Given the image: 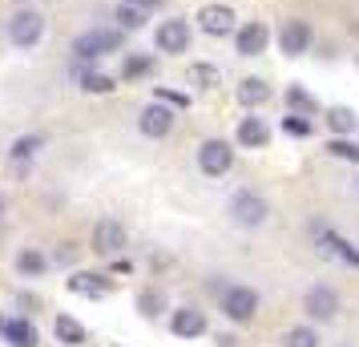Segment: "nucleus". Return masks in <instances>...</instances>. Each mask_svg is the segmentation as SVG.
<instances>
[{
	"instance_id": "obj_1",
	"label": "nucleus",
	"mask_w": 359,
	"mask_h": 347,
	"mask_svg": "<svg viewBox=\"0 0 359 347\" xmlns=\"http://www.w3.org/2000/svg\"><path fill=\"white\" fill-rule=\"evenodd\" d=\"M41 36H45V17H41L36 8H17V13L8 17V41H13L17 49H36Z\"/></svg>"
},
{
	"instance_id": "obj_2",
	"label": "nucleus",
	"mask_w": 359,
	"mask_h": 347,
	"mask_svg": "<svg viewBox=\"0 0 359 347\" xmlns=\"http://www.w3.org/2000/svg\"><path fill=\"white\" fill-rule=\"evenodd\" d=\"M121 49V33L117 29H85L77 41H73V57L77 61H97L105 53H117Z\"/></svg>"
},
{
	"instance_id": "obj_3",
	"label": "nucleus",
	"mask_w": 359,
	"mask_h": 347,
	"mask_svg": "<svg viewBox=\"0 0 359 347\" xmlns=\"http://www.w3.org/2000/svg\"><path fill=\"white\" fill-rule=\"evenodd\" d=\"M266 215H271V206H266V198L262 194H255V190H238L234 198H230V218L238 222V226H262L266 222Z\"/></svg>"
},
{
	"instance_id": "obj_4",
	"label": "nucleus",
	"mask_w": 359,
	"mask_h": 347,
	"mask_svg": "<svg viewBox=\"0 0 359 347\" xmlns=\"http://www.w3.org/2000/svg\"><path fill=\"white\" fill-rule=\"evenodd\" d=\"M230 165H234V149H230V142L210 137V142L198 146V170H202L206 178H222Z\"/></svg>"
},
{
	"instance_id": "obj_5",
	"label": "nucleus",
	"mask_w": 359,
	"mask_h": 347,
	"mask_svg": "<svg viewBox=\"0 0 359 347\" xmlns=\"http://www.w3.org/2000/svg\"><path fill=\"white\" fill-rule=\"evenodd\" d=\"M137 130L146 133V137H154V142L170 137V130H174V105H165V101L154 97L142 109V117H137Z\"/></svg>"
},
{
	"instance_id": "obj_6",
	"label": "nucleus",
	"mask_w": 359,
	"mask_h": 347,
	"mask_svg": "<svg viewBox=\"0 0 359 347\" xmlns=\"http://www.w3.org/2000/svg\"><path fill=\"white\" fill-rule=\"evenodd\" d=\"M222 311L234 323H250L255 311H259V291H250V287H226L222 291Z\"/></svg>"
},
{
	"instance_id": "obj_7",
	"label": "nucleus",
	"mask_w": 359,
	"mask_h": 347,
	"mask_svg": "<svg viewBox=\"0 0 359 347\" xmlns=\"http://www.w3.org/2000/svg\"><path fill=\"white\" fill-rule=\"evenodd\" d=\"M154 45H158V53H170V57H178V53L190 49V25L178 17H170L158 25V33H154Z\"/></svg>"
},
{
	"instance_id": "obj_8",
	"label": "nucleus",
	"mask_w": 359,
	"mask_h": 347,
	"mask_svg": "<svg viewBox=\"0 0 359 347\" xmlns=\"http://www.w3.org/2000/svg\"><path fill=\"white\" fill-rule=\"evenodd\" d=\"M126 243H130V234H126V226L117 222V218H101L97 226H93V250L97 254H121L126 250Z\"/></svg>"
},
{
	"instance_id": "obj_9",
	"label": "nucleus",
	"mask_w": 359,
	"mask_h": 347,
	"mask_svg": "<svg viewBox=\"0 0 359 347\" xmlns=\"http://www.w3.org/2000/svg\"><path fill=\"white\" fill-rule=\"evenodd\" d=\"M303 311H307L311 319H323L327 323V319L339 315V295H335L331 287H323V283H315L307 295H303Z\"/></svg>"
},
{
	"instance_id": "obj_10",
	"label": "nucleus",
	"mask_w": 359,
	"mask_h": 347,
	"mask_svg": "<svg viewBox=\"0 0 359 347\" xmlns=\"http://www.w3.org/2000/svg\"><path fill=\"white\" fill-rule=\"evenodd\" d=\"M266 45H271V29L262 20H250L234 33V53L238 57H259V53H266Z\"/></svg>"
},
{
	"instance_id": "obj_11",
	"label": "nucleus",
	"mask_w": 359,
	"mask_h": 347,
	"mask_svg": "<svg viewBox=\"0 0 359 347\" xmlns=\"http://www.w3.org/2000/svg\"><path fill=\"white\" fill-rule=\"evenodd\" d=\"M198 29L206 36H226V33H234V13L226 4H202L198 8Z\"/></svg>"
},
{
	"instance_id": "obj_12",
	"label": "nucleus",
	"mask_w": 359,
	"mask_h": 347,
	"mask_svg": "<svg viewBox=\"0 0 359 347\" xmlns=\"http://www.w3.org/2000/svg\"><path fill=\"white\" fill-rule=\"evenodd\" d=\"M278 49L287 53V57H303L311 49V25L307 20H287L283 29H278Z\"/></svg>"
},
{
	"instance_id": "obj_13",
	"label": "nucleus",
	"mask_w": 359,
	"mask_h": 347,
	"mask_svg": "<svg viewBox=\"0 0 359 347\" xmlns=\"http://www.w3.org/2000/svg\"><path fill=\"white\" fill-rule=\"evenodd\" d=\"M170 331L178 339H198L206 331V315L198 311V307H178V311L170 315Z\"/></svg>"
},
{
	"instance_id": "obj_14",
	"label": "nucleus",
	"mask_w": 359,
	"mask_h": 347,
	"mask_svg": "<svg viewBox=\"0 0 359 347\" xmlns=\"http://www.w3.org/2000/svg\"><path fill=\"white\" fill-rule=\"evenodd\" d=\"M319 254H327V259H339V263H347V266H359V250L351 247V243H343L335 231L319 234Z\"/></svg>"
},
{
	"instance_id": "obj_15",
	"label": "nucleus",
	"mask_w": 359,
	"mask_h": 347,
	"mask_svg": "<svg viewBox=\"0 0 359 347\" xmlns=\"http://www.w3.org/2000/svg\"><path fill=\"white\" fill-rule=\"evenodd\" d=\"M69 291H73V295H85V299H105L114 287L101 279V275H85V271H77V275L69 279Z\"/></svg>"
},
{
	"instance_id": "obj_16",
	"label": "nucleus",
	"mask_w": 359,
	"mask_h": 347,
	"mask_svg": "<svg viewBox=\"0 0 359 347\" xmlns=\"http://www.w3.org/2000/svg\"><path fill=\"white\" fill-rule=\"evenodd\" d=\"M323 121H327V130H331V133H339V137H351V133L359 130L355 109H347V105H331V109L323 114Z\"/></svg>"
},
{
	"instance_id": "obj_17",
	"label": "nucleus",
	"mask_w": 359,
	"mask_h": 347,
	"mask_svg": "<svg viewBox=\"0 0 359 347\" xmlns=\"http://www.w3.org/2000/svg\"><path fill=\"white\" fill-rule=\"evenodd\" d=\"M238 142H243L246 149H262L271 142L266 121H262V117H243V121H238Z\"/></svg>"
},
{
	"instance_id": "obj_18",
	"label": "nucleus",
	"mask_w": 359,
	"mask_h": 347,
	"mask_svg": "<svg viewBox=\"0 0 359 347\" xmlns=\"http://www.w3.org/2000/svg\"><path fill=\"white\" fill-rule=\"evenodd\" d=\"M53 335H57V343L65 347H81L85 339H89V331L73 319V315H57V323H53Z\"/></svg>"
},
{
	"instance_id": "obj_19",
	"label": "nucleus",
	"mask_w": 359,
	"mask_h": 347,
	"mask_svg": "<svg viewBox=\"0 0 359 347\" xmlns=\"http://www.w3.org/2000/svg\"><path fill=\"white\" fill-rule=\"evenodd\" d=\"M4 339H8V347H36V327L33 319H8L4 323Z\"/></svg>"
},
{
	"instance_id": "obj_20",
	"label": "nucleus",
	"mask_w": 359,
	"mask_h": 347,
	"mask_svg": "<svg viewBox=\"0 0 359 347\" xmlns=\"http://www.w3.org/2000/svg\"><path fill=\"white\" fill-rule=\"evenodd\" d=\"M238 101L246 109H259L262 101H271V85L259 81V77H246V81H238Z\"/></svg>"
},
{
	"instance_id": "obj_21",
	"label": "nucleus",
	"mask_w": 359,
	"mask_h": 347,
	"mask_svg": "<svg viewBox=\"0 0 359 347\" xmlns=\"http://www.w3.org/2000/svg\"><path fill=\"white\" fill-rule=\"evenodd\" d=\"M17 271H20V275H29V279H36V275H45V271H49V259H45L41 250L25 247L17 254Z\"/></svg>"
},
{
	"instance_id": "obj_22",
	"label": "nucleus",
	"mask_w": 359,
	"mask_h": 347,
	"mask_svg": "<svg viewBox=\"0 0 359 347\" xmlns=\"http://www.w3.org/2000/svg\"><path fill=\"white\" fill-rule=\"evenodd\" d=\"M41 146H45V137H41V133H25V137H17V142L8 146V158H13V162H29Z\"/></svg>"
},
{
	"instance_id": "obj_23",
	"label": "nucleus",
	"mask_w": 359,
	"mask_h": 347,
	"mask_svg": "<svg viewBox=\"0 0 359 347\" xmlns=\"http://www.w3.org/2000/svg\"><path fill=\"white\" fill-rule=\"evenodd\" d=\"M81 89H85V93L105 97V93H114V77H109V73H97V69H85V73H81Z\"/></svg>"
},
{
	"instance_id": "obj_24",
	"label": "nucleus",
	"mask_w": 359,
	"mask_h": 347,
	"mask_svg": "<svg viewBox=\"0 0 359 347\" xmlns=\"http://www.w3.org/2000/svg\"><path fill=\"white\" fill-rule=\"evenodd\" d=\"M149 73H154V57H137V53H133V57H126V65H121V77H126V81H142Z\"/></svg>"
},
{
	"instance_id": "obj_25",
	"label": "nucleus",
	"mask_w": 359,
	"mask_h": 347,
	"mask_svg": "<svg viewBox=\"0 0 359 347\" xmlns=\"http://www.w3.org/2000/svg\"><path fill=\"white\" fill-rule=\"evenodd\" d=\"M287 105H291V114H315V97L303 85H287Z\"/></svg>"
},
{
	"instance_id": "obj_26",
	"label": "nucleus",
	"mask_w": 359,
	"mask_h": 347,
	"mask_svg": "<svg viewBox=\"0 0 359 347\" xmlns=\"http://www.w3.org/2000/svg\"><path fill=\"white\" fill-rule=\"evenodd\" d=\"M117 20H121V29H142L146 25V8H137V4H117Z\"/></svg>"
},
{
	"instance_id": "obj_27",
	"label": "nucleus",
	"mask_w": 359,
	"mask_h": 347,
	"mask_svg": "<svg viewBox=\"0 0 359 347\" xmlns=\"http://www.w3.org/2000/svg\"><path fill=\"white\" fill-rule=\"evenodd\" d=\"M327 154H331V158H343V162H355V165H359V146H355V142H347V137L327 142Z\"/></svg>"
},
{
	"instance_id": "obj_28",
	"label": "nucleus",
	"mask_w": 359,
	"mask_h": 347,
	"mask_svg": "<svg viewBox=\"0 0 359 347\" xmlns=\"http://www.w3.org/2000/svg\"><path fill=\"white\" fill-rule=\"evenodd\" d=\"M190 81L202 85V89H214L222 77H218V69H214V65H202V61H198V65H190Z\"/></svg>"
},
{
	"instance_id": "obj_29",
	"label": "nucleus",
	"mask_w": 359,
	"mask_h": 347,
	"mask_svg": "<svg viewBox=\"0 0 359 347\" xmlns=\"http://www.w3.org/2000/svg\"><path fill=\"white\" fill-rule=\"evenodd\" d=\"M283 133H287V137H307V133H311L307 114H287V117H283Z\"/></svg>"
},
{
	"instance_id": "obj_30",
	"label": "nucleus",
	"mask_w": 359,
	"mask_h": 347,
	"mask_svg": "<svg viewBox=\"0 0 359 347\" xmlns=\"http://www.w3.org/2000/svg\"><path fill=\"white\" fill-rule=\"evenodd\" d=\"M137 307H142V315H149V319H154V315H162L165 295H162V291H142V295H137Z\"/></svg>"
},
{
	"instance_id": "obj_31",
	"label": "nucleus",
	"mask_w": 359,
	"mask_h": 347,
	"mask_svg": "<svg viewBox=\"0 0 359 347\" xmlns=\"http://www.w3.org/2000/svg\"><path fill=\"white\" fill-rule=\"evenodd\" d=\"M283 343H287V347H319V335H315L311 327H291Z\"/></svg>"
},
{
	"instance_id": "obj_32",
	"label": "nucleus",
	"mask_w": 359,
	"mask_h": 347,
	"mask_svg": "<svg viewBox=\"0 0 359 347\" xmlns=\"http://www.w3.org/2000/svg\"><path fill=\"white\" fill-rule=\"evenodd\" d=\"M158 101H165V105H174V109H186L190 101L182 97V93H170V89H158Z\"/></svg>"
},
{
	"instance_id": "obj_33",
	"label": "nucleus",
	"mask_w": 359,
	"mask_h": 347,
	"mask_svg": "<svg viewBox=\"0 0 359 347\" xmlns=\"http://www.w3.org/2000/svg\"><path fill=\"white\" fill-rule=\"evenodd\" d=\"M130 4H137V8H146V13H149V8H158L162 0H130Z\"/></svg>"
},
{
	"instance_id": "obj_34",
	"label": "nucleus",
	"mask_w": 359,
	"mask_h": 347,
	"mask_svg": "<svg viewBox=\"0 0 359 347\" xmlns=\"http://www.w3.org/2000/svg\"><path fill=\"white\" fill-rule=\"evenodd\" d=\"M0 331H4V319H0Z\"/></svg>"
},
{
	"instance_id": "obj_35",
	"label": "nucleus",
	"mask_w": 359,
	"mask_h": 347,
	"mask_svg": "<svg viewBox=\"0 0 359 347\" xmlns=\"http://www.w3.org/2000/svg\"><path fill=\"white\" fill-rule=\"evenodd\" d=\"M339 347H351V343H339Z\"/></svg>"
}]
</instances>
